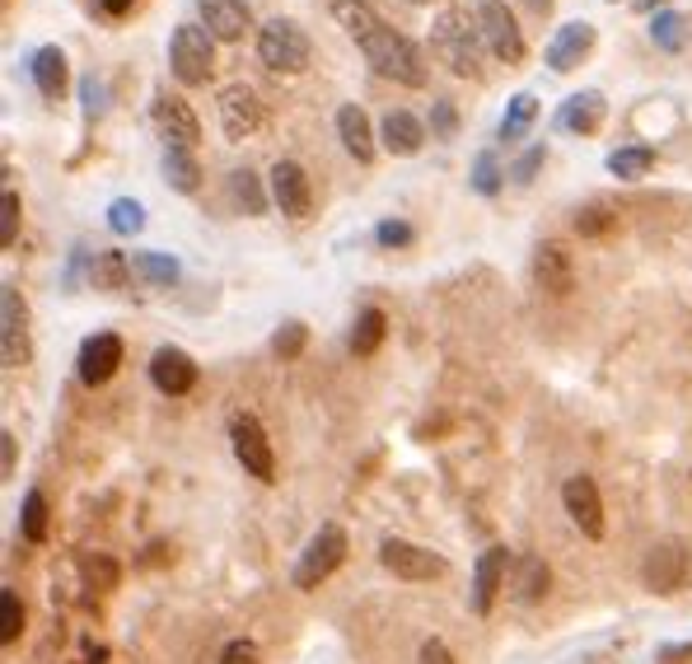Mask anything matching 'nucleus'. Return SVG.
Returning <instances> with one entry per match:
<instances>
[{
    "label": "nucleus",
    "mask_w": 692,
    "mask_h": 664,
    "mask_svg": "<svg viewBox=\"0 0 692 664\" xmlns=\"http://www.w3.org/2000/svg\"><path fill=\"white\" fill-rule=\"evenodd\" d=\"M548 581H552V571L539 557H520L515 576H510V594H515L520 604H539L543 594H548Z\"/></svg>",
    "instance_id": "nucleus-25"
},
{
    "label": "nucleus",
    "mask_w": 692,
    "mask_h": 664,
    "mask_svg": "<svg viewBox=\"0 0 692 664\" xmlns=\"http://www.w3.org/2000/svg\"><path fill=\"white\" fill-rule=\"evenodd\" d=\"M131 271H141L146 286H173L178 281V262L164 254H137L131 258Z\"/></svg>",
    "instance_id": "nucleus-33"
},
{
    "label": "nucleus",
    "mask_w": 692,
    "mask_h": 664,
    "mask_svg": "<svg viewBox=\"0 0 692 664\" xmlns=\"http://www.w3.org/2000/svg\"><path fill=\"white\" fill-rule=\"evenodd\" d=\"M524 6H529V10H539V14H543V10H552V0H524Z\"/></svg>",
    "instance_id": "nucleus-51"
},
{
    "label": "nucleus",
    "mask_w": 692,
    "mask_h": 664,
    "mask_svg": "<svg viewBox=\"0 0 692 664\" xmlns=\"http://www.w3.org/2000/svg\"><path fill=\"white\" fill-rule=\"evenodd\" d=\"M154 127H160V136H164V150H197V141H202V122H197V112L173 95L154 99Z\"/></svg>",
    "instance_id": "nucleus-11"
},
{
    "label": "nucleus",
    "mask_w": 692,
    "mask_h": 664,
    "mask_svg": "<svg viewBox=\"0 0 692 664\" xmlns=\"http://www.w3.org/2000/svg\"><path fill=\"white\" fill-rule=\"evenodd\" d=\"M332 14H338V24L355 38V48L365 52V61L374 66V76L412 85V89L427 85V61H421V48L412 38L398 33L393 24H384V19L374 14V6H365V0H338Z\"/></svg>",
    "instance_id": "nucleus-1"
},
{
    "label": "nucleus",
    "mask_w": 692,
    "mask_h": 664,
    "mask_svg": "<svg viewBox=\"0 0 692 664\" xmlns=\"http://www.w3.org/2000/svg\"><path fill=\"white\" fill-rule=\"evenodd\" d=\"M108 225H113V235H122V239L141 235L146 230V206L137 197H118L113 206H108Z\"/></svg>",
    "instance_id": "nucleus-32"
},
{
    "label": "nucleus",
    "mask_w": 692,
    "mask_h": 664,
    "mask_svg": "<svg viewBox=\"0 0 692 664\" xmlns=\"http://www.w3.org/2000/svg\"><path fill=\"white\" fill-rule=\"evenodd\" d=\"M408 6H431V0H408Z\"/></svg>",
    "instance_id": "nucleus-52"
},
{
    "label": "nucleus",
    "mask_w": 692,
    "mask_h": 664,
    "mask_svg": "<svg viewBox=\"0 0 692 664\" xmlns=\"http://www.w3.org/2000/svg\"><path fill=\"white\" fill-rule=\"evenodd\" d=\"M262 122V108H258V95L249 85H230L225 95H220V127H225L230 141H243V136H253Z\"/></svg>",
    "instance_id": "nucleus-18"
},
{
    "label": "nucleus",
    "mask_w": 692,
    "mask_h": 664,
    "mask_svg": "<svg viewBox=\"0 0 692 664\" xmlns=\"http://www.w3.org/2000/svg\"><path fill=\"white\" fill-rule=\"evenodd\" d=\"M127 277H131V262L118 254V248H103V254H94V262H89V281L99 290H122Z\"/></svg>",
    "instance_id": "nucleus-28"
},
{
    "label": "nucleus",
    "mask_w": 692,
    "mask_h": 664,
    "mask_svg": "<svg viewBox=\"0 0 692 664\" xmlns=\"http://www.w3.org/2000/svg\"><path fill=\"white\" fill-rule=\"evenodd\" d=\"M272 201L290 220H304L309 206H314V192H309V174L295 165V159H277L272 165Z\"/></svg>",
    "instance_id": "nucleus-15"
},
{
    "label": "nucleus",
    "mask_w": 692,
    "mask_h": 664,
    "mask_svg": "<svg viewBox=\"0 0 692 664\" xmlns=\"http://www.w3.org/2000/svg\"><path fill=\"white\" fill-rule=\"evenodd\" d=\"M342 562H347V529L342 524H323V529L309 538L304 557L295 562V589H319Z\"/></svg>",
    "instance_id": "nucleus-5"
},
{
    "label": "nucleus",
    "mask_w": 692,
    "mask_h": 664,
    "mask_svg": "<svg viewBox=\"0 0 692 664\" xmlns=\"http://www.w3.org/2000/svg\"><path fill=\"white\" fill-rule=\"evenodd\" d=\"M150 384L160 388V394H169V398L192 394V388H197V360L183 347H160L150 356Z\"/></svg>",
    "instance_id": "nucleus-14"
},
{
    "label": "nucleus",
    "mask_w": 692,
    "mask_h": 664,
    "mask_svg": "<svg viewBox=\"0 0 692 664\" xmlns=\"http://www.w3.org/2000/svg\"><path fill=\"white\" fill-rule=\"evenodd\" d=\"M651 38L660 42L664 52H679V48H683V38H688V24H683V14H674V10L655 14V24H651Z\"/></svg>",
    "instance_id": "nucleus-35"
},
{
    "label": "nucleus",
    "mask_w": 692,
    "mask_h": 664,
    "mask_svg": "<svg viewBox=\"0 0 692 664\" xmlns=\"http://www.w3.org/2000/svg\"><path fill=\"white\" fill-rule=\"evenodd\" d=\"M19 632H24V604H19L14 589H6V594H0V641L14 646Z\"/></svg>",
    "instance_id": "nucleus-36"
},
{
    "label": "nucleus",
    "mask_w": 692,
    "mask_h": 664,
    "mask_svg": "<svg viewBox=\"0 0 692 664\" xmlns=\"http://www.w3.org/2000/svg\"><path fill=\"white\" fill-rule=\"evenodd\" d=\"M230 445H234V459L243 464V473H253L258 483H277V454H272V440H267V430L253 412H239L230 422Z\"/></svg>",
    "instance_id": "nucleus-6"
},
{
    "label": "nucleus",
    "mask_w": 692,
    "mask_h": 664,
    "mask_svg": "<svg viewBox=\"0 0 692 664\" xmlns=\"http://www.w3.org/2000/svg\"><path fill=\"white\" fill-rule=\"evenodd\" d=\"M533 281H539L548 295H566L575 286V262L556 239L539 244V254H533Z\"/></svg>",
    "instance_id": "nucleus-19"
},
{
    "label": "nucleus",
    "mask_w": 692,
    "mask_h": 664,
    "mask_svg": "<svg viewBox=\"0 0 692 664\" xmlns=\"http://www.w3.org/2000/svg\"><path fill=\"white\" fill-rule=\"evenodd\" d=\"M338 136H342V146H347L355 159H361V165H370V159H374V131H370L365 108L342 103V108H338Z\"/></svg>",
    "instance_id": "nucleus-23"
},
{
    "label": "nucleus",
    "mask_w": 692,
    "mask_h": 664,
    "mask_svg": "<svg viewBox=\"0 0 692 664\" xmlns=\"http://www.w3.org/2000/svg\"><path fill=\"white\" fill-rule=\"evenodd\" d=\"M197 14H202V29L215 42H239L253 24V14L243 0H197Z\"/></svg>",
    "instance_id": "nucleus-16"
},
{
    "label": "nucleus",
    "mask_w": 692,
    "mask_h": 664,
    "mask_svg": "<svg viewBox=\"0 0 692 664\" xmlns=\"http://www.w3.org/2000/svg\"><path fill=\"white\" fill-rule=\"evenodd\" d=\"M220 664H262V651L253 646V641H230L225 646V655H220Z\"/></svg>",
    "instance_id": "nucleus-43"
},
{
    "label": "nucleus",
    "mask_w": 692,
    "mask_h": 664,
    "mask_svg": "<svg viewBox=\"0 0 692 664\" xmlns=\"http://www.w3.org/2000/svg\"><path fill=\"white\" fill-rule=\"evenodd\" d=\"M613 225H618V216H613V211H604V206H590V211H580V216H575V230L585 235V239L609 235Z\"/></svg>",
    "instance_id": "nucleus-39"
},
{
    "label": "nucleus",
    "mask_w": 692,
    "mask_h": 664,
    "mask_svg": "<svg viewBox=\"0 0 692 664\" xmlns=\"http://www.w3.org/2000/svg\"><path fill=\"white\" fill-rule=\"evenodd\" d=\"M99 6H103L108 14H113V19H122V14L131 10V0H99Z\"/></svg>",
    "instance_id": "nucleus-50"
},
{
    "label": "nucleus",
    "mask_w": 692,
    "mask_h": 664,
    "mask_svg": "<svg viewBox=\"0 0 692 664\" xmlns=\"http://www.w3.org/2000/svg\"><path fill=\"white\" fill-rule=\"evenodd\" d=\"M533 122H539V99H533V95H515V99H510V108H505V118H501V141L505 146L524 141Z\"/></svg>",
    "instance_id": "nucleus-26"
},
{
    "label": "nucleus",
    "mask_w": 692,
    "mask_h": 664,
    "mask_svg": "<svg viewBox=\"0 0 692 664\" xmlns=\"http://www.w3.org/2000/svg\"><path fill=\"white\" fill-rule=\"evenodd\" d=\"M374 239H379V248H408L417 239V230H412L408 220H379L374 225Z\"/></svg>",
    "instance_id": "nucleus-40"
},
{
    "label": "nucleus",
    "mask_w": 692,
    "mask_h": 664,
    "mask_svg": "<svg viewBox=\"0 0 692 664\" xmlns=\"http://www.w3.org/2000/svg\"><path fill=\"white\" fill-rule=\"evenodd\" d=\"M641 576H645V589H655V594L683 589V581H688V553H683V543H655L651 553H645Z\"/></svg>",
    "instance_id": "nucleus-13"
},
{
    "label": "nucleus",
    "mask_w": 692,
    "mask_h": 664,
    "mask_svg": "<svg viewBox=\"0 0 692 664\" xmlns=\"http://www.w3.org/2000/svg\"><path fill=\"white\" fill-rule=\"evenodd\" d=\"M29 71H33V85H38L42 99L66 95V52L61 48H38L33 61H29Z\"/></svg>",
    "instance_id": "nucleus-24"
},
{
    "label": "nucleus",
    "mask_w": 692,
    "mask_h": 664,
    "mask_svg": "<svg viewBox=\"0 0 692 664\" xmlns=\"http://www.w3.org/2000/svg\"><path fill=\"white\" fill-rule=\"evenodd\" d=\"M84 571H89V576H99V581H108V585H118V566H113V562H103V557H89Z\"/></svg>",
    "instance_id": "nucleus-46"
},
{
    "label": "nucleus",
    "mask_w": 692,
    "mask_h": 664,
    "mask_svg": "<svg viewBox=\"0 0 692 664\" xmlns=\"http://www.w3.org/2000/svg\"><path fill=\"white\" fill-rule=\"evenodd\" d=\"M118 365H122V337L118 333H94V337L80 341V356H76L80 384L99 388V384H108L118 375Z\"/></svg>",
    "instance_id": "nucleus-10"
},
{
    "label": "nucleus",
    "mask_w": 692,
    "mask_h": 664,
    "mask_svg": "<svg viewBox=\"0 0 692 664\" xmlns=\"http://www.w3.org/2000/svg\"><path fill=\"white\" fill-rule=\"evenodd\" d=\"M169 66L178 85H207L215 71V38L202 24H178L169 38Z\"/></svg>",
    "instance_id": "nucleus-4"
},
{
    "label": "nucleus",
    "mask_w": 692,
    "mask_h": 664,
    "mask_svg": "<svg viewBox=\"0 0 692 664\" xmlns=\"http://www.w3.org/2000/svg\"><path fill=\"white\" fill-rule=\"evenodd\" d=\"M473 188L482 197H497L501 192V169H497V155H478V165H473Z\"/></svg>",
    "instance_id": "nucleus-38"
},
{
    "label": "nucleus",
    "mask_w": 692,
    "mask_h": 664,
    "mask_svg": "<svg viewBox=\"0 0 692 664\" xmlns=\"http://www.w3.org/2000/svg\"><path fill=\"white\" fill-rule=\"evenodd\" d=\"M543 159H548V150H543V146H533V150H524V155L515 159V165H510V178H515V182H520V188H524V182H533V174H539V169H543Z\"/></svg>",
    "instance_id": "nucleus-42"
},
{
    "label": "nucleus",
    "mask_w": 692,
    "mask_h": 664,
    "mask_svg": "<svg viewBox=\"0 0 692 664\" xmlns=\"http://www.w3.org/2000/svg\"><path fill=\"white\" fill-rule=\"evenodd\" d=\"M0 314H6V328H0V351L6 365H29V305L14 286L0 290Z\"/></svg>",
    "instance_id": "nucleus-12"
},
{
    "label": "nucleus",
    "mask_w": 692,
    "mask_h": 664,
    "mask_svg": "<svg viewBox=\"0 0 692 664\" xmlns=\"http://www.w3.org/2000/svg\"><path fill=\"white\" fill-rule=\"evenodd\" d=\"M258 61L277 76H300L309 66V38L295 19H267L258 33Z\"/></svg>",
    "instance_id": "nucleus-3"
},
{
    "label": "nucleus",
    "mask_w": 692,
    "mask_h": 664,
    "mask_svg": "<svg viewBox=\"0 0 692 664\" xmlns=\"http://www.w3.org/2000/svg\"><path fill=\"white\" fill-rule=\"evenodd\" d=\"M14 235H19V192H6L0 197V244H14Z\"/></svg>",
    "instance_id": "nucleus-41"
},
{
    "label": "nucleus",
    "mask_w": 692,
    "mask_h": 664,
    "mask_svg": "<svg viewBox=\"0 0 692 664\" xmlns=\"http://www.w3.org/2000/svg\"><path fill=\"white\" fill-rule=\"evenodd\" d=\"M435 122H440V136H454V108L440 103V108H435Z\"/></svg>",
    "instance_id": "nucleus-49"
},
{
    "label": "nucleus",
    "mask_w": 692,
    "mask_h": 664,
    "mask_svg": "<svg viewBox=\"0 0 692 664\" xmlns=\"http://www.w3.org/2000/svg\"><path fill=\"white\" fill-rule=\"evenodd\" d=\"M505 566H510V553L505 547H487L478 557V571H473V613H491L497 604V594L505 589Z\"/></svg>",
    "instance_id": "nucleus-20"
},
{
    "label": "nucleus",
    "mask_w": 692,
    "mask_h": 664,
    "mask_svg": "<svg viewBox=\"0 0 692 664\" xmlns=\"http://www.w3.org/2000/svg\"><path fill=\"white\" fill-rule=\"evenodd\" d=\"M379 562H384V571H393L398 581H440L444 571H450V562H444L440 553H431V547H417L408 538H384L379 543Z\"/></svg>",
    "instance_id": "nucleus-7"
},
{
    "label": "nucleus",
    "mask_w": 692,
    "mask_h": 664,
    "mask_svg": "<svg viewBox=\"0 0 692 664\" xmlns=\"http://www.w3.org/2000/svg\"><path fill=\"white\" fill-rule=\"evenodd\" d=\"M478 29H482L487 52L497 61H505V66L524 61V33L515 24V14L505 10V0H482V6H478Z\"/></svg>",
    "instance_id": "nucleus-8"
},
{
    "label": "nucleus",
    "mask_w": 692,
    "mask_h": 664,
    "mask_svg": "<svg viewBox=\"0 0 692 664\" xmlns=\"http://www.w3.org/2000/svg\"><path fill=\"white\" fill-rule=\"evenodd\" d=\"M384 333H389L384 309H361V314H355V328H351V351L355 356H374L379 341H384Z\"/></svg>",
    "instance_id": "nucleus-27"
},
{
    "label": "nucleus",
    "mask_w": 692,
    "mask_h": 664,
    "mask_svg": "<svg viewBox=\"0 0 692 664\" xmlns=\"http://www.w3.org/2000/svg\"><path fill=\"white\" fill-rule=\"evenodd\" d=\"M80 95H84V112L94 118V112H103V85L89 76V80H80Z\"/></svg>",
    "instance_id": "nucleus-45"
},
{
    "label": "nucleus",
    "mask_w": 692,
    "mask_h": 664,
    "mask_svg": "<svg viewBox=\"0 0 692 664\" xmlns=\"http://www.w3.org/2000/svg\"><path fill=\"white\" fill-rule=\"evenodd\" d=\"M435 52L444 57V66H450L454 76H482V29H478V19H463V10H444L435 19Z\"/></svg>",
    "instance_id": "nucleus-2"
},
{
    "label": "nucleus",
    "mask_w": 692,
    "mask_h": 664,
    "mask_svg": "<svg viewBox=\"0 0 692 664\" xmlns=\"http://www.w3.org/2000/svg\"><path fill=\"white\" fill-rule=\"evenodd\" d=\"M379 136H384V150H389V155H417L421 141H427V127H421L417 112L389 108L384 122H379Z\"/></svg>",
    "instance_id": "nucleus-22"
},
{
    "label": "nucleus",
    "mask_w": 692,
    "mask_h": 664,
    "mask_svg": "<svg viewBox=\"0 0 692 664\" xmlns=\"http://www.w3.org/2000/svg\"><path fill=\"white\" fill-rule=\"evenodd\" d=\"M590 48H594V24L571 19V24H562V29H556V38L548 42V66L556 76H566V71H575V66L590 57Z\"/></svg>",
    "instance_id": "nucleus-17"
},
{
    "label": "nucleus",
    "mask_w": 692,
    "mask_h": 664,
    "mask_svg": "<svg viewBox=\"0 0 692 664\" xmlns=\"http://www.w3.org/2000/svg\"><path fill=\"white\" fill-rule=\"evenodd\" d=\"M164 182L173 192H197V188H202V169H197L192 150H164Z\"/></svg>",
    "instance_id": "nucleus-29"
},
{
    "label": "nucleus",
    "mask_w": 692,
    "mask_h": 664,
    "mask_svg": "<svg viewBox=\"0 0 692 664\" xmlns=\"http://www.w3.org/2000/svg\"><path fill=\"white\" fill-rule=\"evenodd\" d=\"M29 543H48V496L42 492H29L24 496V519H19Z\"/></svg>",
    "instance_id": "nucleus-34"
},
{
    "label": "nucleus",
    "mask_w": 692,
    "mask_h": 664,
    "mask_svg": "<svg viewBox=\"0 0 692 664\" xmlns=\"http://www.w3.org/2000/svg\"><path fill=\"white\" fill-rule=\"evenodd\" d=\"M230 197H234V206H239L243 216H262V211H267L262 182H258L253 169H234V174H230Z\"/></svg>",
    "instance_id": "nucleus-30"
},
{
    "label": "nucleus",
    "mask_w": 692,
    "mask_h": 664,
    "mask_svg": "<svg viewBox=\"0 0 692 664\" xmlns=\"http://www.w3.org/2000/svg\"><path fill=\"white\" fill-rule=\"evenodd\" d=\"M421 664H459V660H454V651L444 646L440 636H431L427 646H421Z\"/></svg>",
    "instance_id": "nucleus-44"
},
{
    "label": "nucleus",
    "mask_w": 692,
    "mask_h": 664,
    "mask_svg": "<svg viewBox=\"0 0 692 664\" xmlns=\"http://www.w3.org/2000/svg\"><path fill=\"white\" fill-rule=\"evenodd\" d=\"M660 664H692V641H683V646H669L660 655Z\"/></svg>",
    "instance_id": "nucleus-47"
},
{
    "label": "nucleus",
    "mask_w": 692,
    "mask_h": 664,
    "mask_svg": "<svg viewBox=\"0 0 692 664\" xmlns=\"http://www.w3.org/2000/svg\"><path fill=\"white\" fill-rule=\"evenodd\" d=\"M651 165H655V155L645 150V146H622V150H613V155H609V174L628 178V182L645 178V174H651Z\"/></svg>",
    "instance_id": "nucleus-31"
},
{
    "label": "nucleus",
    "mask_w": 692,
    "mask_h": 664,
    "mask_svg": "<svg viewBox=\"0 0 692 664\" xmlns=\"http://www.w3.org/2000/svg\"><path fill=\"white\" fill-rule=\"evenodd\" d=\"M604 118H609V103H604V95H599V89L571 95V99L562 103V112H556V122H562L571 136H594L599 127H604Z\"/></svg>",
    "instance_id": "nucleus-21"
},
{
    "label": "nucleus",
    "mask_w": 692,
    "mask_h": 664,
    "mask_svg": "<svg viewBox=\"0 0 692 664\" xmlns=\"http://www.w3.org/2000/svg\"><path fill=\"white\" fill-rule=\"evenodd\" d=\"M562 506H566V515H571V524L585 538H604V496H599V487H594V477H585V473H575V477H566V487H562Z\"/></svg>",
    "instance_id": "nucleus-9"
},
{
    "label": "nucleus",
    "mask_w": 692,
    "mask_h": 664,
    "mask_svg": "<svg viewBox=\"0 0 692 664\" xmlns=\"http://www.w3.org/2000/svg\"><path fill=\"white\" fill-rule=\"evenodd\" d=\"M304 341H309V328L290 318V324H281V333L272 337V351H277L281 360H295V356L304 351Z\"/></svg>",
    "instance_id": "nucleus-37"
},
{
    "label": "nucleus",
    "mask_w": 692,
    "mask_h": 664,
    "mask_svg": "<svg viewBox=\"0 0 692 664\" xmlns=\"http://www.w3.org/2000/svg\"><path fill=\"white\" fill-rule=\"evenodd\" d=\"M0 464H6V477L14 473V435L0 430Z\"/></svg>",
    "instance_id": "nucleus-48"
}]
</instances>
